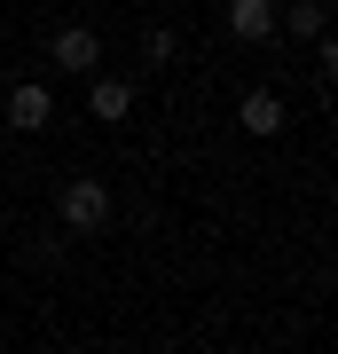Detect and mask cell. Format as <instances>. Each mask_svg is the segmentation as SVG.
<instances>
[{
    "label": "cell",
    "instance_id": "6da1fadb",
    "mask_svg": "<svg viewBox=\"0 0 338 354\" xmlns=\"http://www.w3.org/2000/svg\"><path fill=\"white\" fill-rule=\"evenodd\" d=\"M55 221H63V236H102V228H111V189H102L95 174L63 181L55 189Z\"/></svg>",
    "mask_w": 338,
    "mask_h": 354
},
{
    "label": "cell",
    "instance_id": "7a4b0ae2",
    "mask_svg": "<svg viewBox=\"0 0 338 354\" xmlns=\"http://www.w3.org/2000/svg\"><path fill=\"white\" fill-rule=\"evenodd\" d=\"M48 64L71 71V79H95V71H102V39H95L87 24H63V32L48 39Z\"/></svg>",
    "mask_w": 338,
    "mask_h": 354
},
{
    "label": "cell",
    "instance_id": "3957f363",
    "mask_svg": "<svg viewBox=\"0 0 338 354\" xmlns=\"http://www.w3.org/2000/svg\"><path fill=\"white\" fill-rule=\"evenodd\" d=\"M236 127H244L252 142H267V134H283V127H291V111H283V95H276V87H252V95L236 102Z\"/></svg>",
    "mask_w": 338,
    "mask_h": 354
},
{
    "label": "cell",
    "instance_id": "277c9868",
    "mask_svg": "<svg viewBox=\"0 0 338 354\" xmlns=\"http://www.w3.org/2000/svg\"><path fill=\"white\" fill-rule=\"evenodd\" d=\"M87 111L102 118V127L134 118V79H118V71H95V79H87Z\"/></svg>",
    "mask_w": 338,
    "mask_h": 354
},
{
    "label": "cell",
    "instance_id": "5b68a950",
    "mask_svg": "<svg viewBox=\"0 0 338 354\" xmlns=\"http://www.w3.org/2000/svg\"><path fill=\"white\" fill-rule=\"evenodd\" d=\"M48 118H55V95L39 87V79H16V87H8V127L16 134H39Z\"/></svg>",
    "mask_w": 338,
    "mask_h": 354
},
{
    "label": "cell",
    "instance_id": "8992f818",
    "mask_svg": "<svg viewBox=\"0 0 338 354\" xmlns=\"http://www.w3.org/2000/svg\"><path fill=\"white\" fill-rule=\"evenodd\" d=\"M228 39H236V48L276 39V0H228Z\"/></svg>",
    "mask_w": 338,
    "mask_h": 354
},
{
    "label": "cell",
    "instance_id": "52a82bcc",
    "mask_svg": "<svg viewBox=\"0 0 338 354\" xmlns=\"http://www.w3.org/2000/svg\"><path fill=\"white\" fill-rule=\"evenodd\" d=\"M323 24H330V8H323V0H291V8H276V32L307 39V48L323 39Z\"/></svg>",
    "mask_w": 338,
    "mask_h": 354
},
{
    "label": "cell",
    "instance_id": "ba28073f",
    "mask_svg": "<svg viewBox=\"0 0 338 354\" xmlns=\"http://www.w3.org/2000/svg\"><path fill=\"white\" fill-rule=\"evenodd\" d=\"M142 55H150V64L165 71V64H173V55H181V39H173V32H150V39H142Z\"/></svg>",
    "mask_w": 338,
    "mask_h": 354
}]
</instances>
